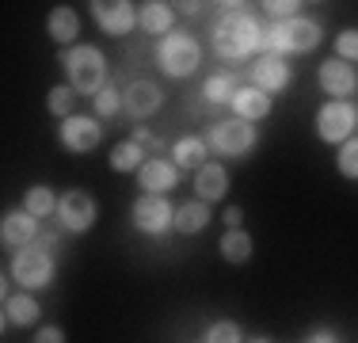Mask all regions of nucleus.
Returning <instances> with one entry per match:
<instances>
[{"label":"nucleus","mask_w":358,"mask_h":343,"mask_svg":"<svg viewBox=\"0 0 358 343\" xmlns=\"http://www.w3.org/2000/svg\"><path fill=\"white\" fill-rule=\"evenodd\" d=\"M320 88L328 92V96L336 99H347L358 92V73L351 69V62H339V57H328V62L320 65Z\"/></svg>","instance_id":"obj_12"},{"label":"nucleus","mask_w":358,"mask_h":343,"mask_svg":"<svg viewBox=\"0 0 358 343\" xmlns=\"http://www.w3.org/2000/svg\"><path fill=\"white\" fill-rule=\"evenodd\" d=\"M210 225V202H183V206H176V233H187V237H194V233H202V229Z\"/></svg>","instance_id":"obj_21"},{"label":"nucleus","mask_w":358,"mask_h":343,"mask_svg":"<svg viewBox=\"0 0 358 343\" xmlns=\"http://www.w3.org/2000/svg\"><path fill=\"white\" fill-rule=\"evenodd\" d=\"M206 343H244V332L233 321H214L206 328Z\"/></svg>","instance_id":"obj_29"},{"label":"nucleus","mask_w":358,"mask_h":343,"mask_svg":"<svg viewBox=\"0 0 358 343\" xmlns=\"http://www.w3.org/2000/svg\"><path fill=\"white\" fill-rule=\"evenodd\" d=\"M301 4H294V0H267V12L275 15V20H294V12Z\"/></svg>","instance_id":"obj_33"},{"label":"nucleus","mask_w":358,"mask_h":343,"mask_svg":"<svg viewBox=\"0 0 358 343\" xmlns=\"http://www.w3.org/2000/svg\"><path fill=\"white\" fill-rule=\"evenodd\" d=\"M157 62H160V69H164L168 76H191L194 69H199V62H202V50H199V42H194L191 34L172 31V34L160 38Z\"/></svg>","instance_id":"obj_5"},{"label":"nucleus","mask_w":358,"mask_h":343,"mask_svg":"<svg viewBox=\"0 0 358 343\" xmlns=\"http://www.w3.org/2000/svg\"><path fill=\"white\" fill-rule=\"evenodd\" d=\"M134 225L141 229V233H168V229L176 225V210L172 202L164 199V195H141L138 202H134Z\"/></svg>","instance_id":"obj_8"},{"label":"nucleus","mask_w":358,"mask_h":343,"mask_svg":"<svg viewBox=\"0 0 358 343\" xmlns=\"http://www.w3.org/2000/svg\"><path fill=\"white\" fill-rule=\"evenodd\" d=\"M241 221H244V210H241V206H229V210H225V225L229 229H241Z\"/></svg>","instance_id":"obj_35"},{"label":"nucleus","mask_w":358,"mask_h":343,"mask_svg":"<svg viewBox=\"0 0 358 343\" xmlns=\"http://www.w3.org/2000/svg\"><path fill=\"white\" fill-rule=\"evenodd\" d=\"M172 4H164V0H149L138 8V27L149 34H172Z\"/></svg>","instance_id":"obj_20"},{"label":"nucleus","mask_w":358,"mask_h":343,"mask_svg":"<svg viewBox=\"0 0 358 343\" xmlns=\"http://www.w3.org/2000/svg\"><path fill=\"white\" fill-rule=\"evenodd\" d=\"M62 65L69 73L76 96H99L107 88V57L99 46H73L62 54Z\"/></svg>","instance_id":"obj_2"},{"label":"nucleus","mask_w":358,"mask_h":343,"mask_svg":"<svg viewBox=\"0 0 358 343\" xmlns=\"http://www.w3.org/2000/svg\"><path fill=\"white\" fill-rule=\"evenodd\" d=\"M57 137H62V145L69 153H92L99 141H103V126H99V118L73 115V118H65V122H62Z\"/></svg>","instance_id":"obj_11"},{"label":"nucleus","mask_w":358,"mask_h":343,"mask_svg":"<svg viewBox=\"0 0 358 343\" xmlns=\"http://www.w3.org/2000/svg\"><path fill=\"white\" fill-rule=\"evenodd\" d=\"M210 149L221 153V157H244V153L255 149V126L244 122V118L217 122L214 130H210Z\"/></svg>","instance_id":"obj_7"},{"label":"nucleus","mask_w":358,"mask_h":343,"mask_svg":"<svg viewBox=\"0 0 358 343\" xmlns=\"http://www.w3.org/2000/svg\"><path fill=\"white\" fill-rule=\"evenodd\" d=\"M309 343H339V340H336V332H331V328H317L309 336Z\"/></svg>","instance_id":"obj_36"},{"label":"nucleus","mask_w":358,"mask_h":343,"mask_svg":"<svg viewBox=\"0 0 358 343\" xmlns=\"http://www.w3.org/2000/svg\"><path fill=\"white\" fill-rule=\"evenodd\" d=\"M35 343H65V332H62V328H54V324H50V328H38Z\"/></svg>","instance_id":"obj_34"},{"label":"nucleus","mask_w":358,"mask_h":343,"mask_svg":"<svg viewBox=\"0 0 358 343\" xmlns=\"http://www.w3.org/2000/svg\"><path fill=\"white\" fill-rule=\"evenodd\" d=\"M248 343H271V340H263V336H255V340H248Z\"/></svg>","instance_id":"obj_37"},{"label":"nucleus","mask_w":358,"mask_h":343,"mask_svg":"<svg viewBox=\"0 0 358 343\" xmlns=\"http://www.w3.org/2000/svg\"><path fill=\"white\" fill-rule=\"evenodd\" d=\"M46 107H50V115H57L62 122H65V118H73V107H76V88H73V84H57V88H50Z\"/></svg>","instance_id":"obj_27"},{"label":"nucleus","mask_w":358,"mask_h":343,"mask_svg":"<svg viewBox=\"0 0 358 343\" xmlns=\"http://www.w3.org/2000/svg\"><path fill=\"white\" fill-rule=\"evenodd\" d=\"M217 248L229 263H248L252 260V237L244 233V229H225V237H221Z\"/></svg>","instance_id":"obj_25"},{"label":"nucleus","mask_w":358,"mask_h":343,"mask_svg":"<svg viewBox=\"0 0 358 343\" xmlns=\"http://www.w3.org/2000/svg\"><path fill=\"white\" fill-rule=\"evenodd\" d=\"M336 57H339V62H358V31L355 27L343 31L336 38Z\"/></svg>","instance_id":"obj_31"},{"label":"nucleus","mask_w":358,"mask_h":343,"mask_svg":"<svg viewBox=\"0 0 358 343\" xmlns=\"http://www.w3.org/2000/svg\"><path fill=\"white\" fill-rule=\"evenodd\" d=\"M172 157H176V168H194L199 172V168H206V141H202V137H179Z\"/></svg>","instance_id":"obj_23"},{"label":"nucleus","mask_w":358,"mask_h":343,"mask_svg":"<svg viewBox=\"0 0 358 343\" xmlns=\"http://www.w3.org/2000/svg\"><path fill=\"white\" fill-rule=\"evenodd\" d=\"M0 237H4V244H12V248H27V244H35V240H38V218H31L27 210H12V214H4Z\"/></svg>","instance_id":"obj_16"},{"label":"nucleus","mask_w":358,"mask_h":343,"mask_svg":"<svg viewBox=\"0 0 358 343\" xmlns=\"http://www.w3.org/2000/svg\"><path fill=\"white\" fill-rule=\"evenodd\" d=\"M202 96H206L210 103H233L236 96V80L229 73H217V76H210L206 84H202Z\"/></svg>","instance_id":"obj_28"},{"label":"nucleus","mask_w":358,"mask_h":343,"mask_svg":"<svg viewBox=\"0 0 358 343\" xmlns=\"http://www.w3.org/2000/svg\"><path fill=\"white\" fill-rule=\"evenodd\" d=\"M263 46H267V54H275V57L309 54V50L320 46V23L301 20V15H294V20H275L267 31H263Z\"/></svg>","instance_id":"obj_3"},{"label":"nucleus","mask_w":358,"mask_h":343,"mask_svg":"<svg viewBox=\"0 0 358 343\" xmlns=\"http://www.w3.org/2000/svg\"><path fill=\"white\" fill-rule=\"evenodd\" d=\"M233 111H236V118H244V122H259V118L271 115V99H267V92H259L255 84L252 88H236Z\"/></svg>","instance_id":"obj_18"},{"label":"nucleus","mask_w":358,"mask_h":343,"mask_svg":"<svg viewBox=\"0 0 358 343\" xmlns=\"http://www.w3.org/2000/svg\"><path fill=\"white\" fill-rule=\"evenodd\" d=\"M12 279L20 282L23 290H42L50 286V279H54V255H50V240H35V244L20 248V252L12 255Z\"/></svg>","instance_id":"obj_4"},{"label":"nucleus","mask_w":358,"mask_h":343,"mask_svg":"<svg viewBox=\"0 0 358 343\" xmlns=\"http://www.w3.org/2000/svg\"><path fill=\"white\" fill-rule=\"evenodd\" d=\"M110 168L115 172H141L145 168V149L138 141H118L115 149H110Z\"/></svg>","instance_id":"obj_24"},{"label":"nucleus","mask_w":358,"mask_h":343,"mask_svg":"<svg viewBox=\"0 0 358 343\" xmlns=\"http://www.w3.org/2000/svg\"><path fill=\"white\" fill-rule=\"evenodd\" d=\"M118 107H122V92H115V88H110V84H107V88H103V92H99V96H96V115L110 118V115H115Z\"/></svg>","instance_id":"obj_32"},{"label":"nucleus","mask_w":358,"mask_h":343,"mask_svg":"<svg viewBox=\"0 0 358 343\" xmlns=\"http://www.w3.org/2000/svg\"><path fill=\"white\" fill-rule=\"evenodd\" d=\"M229 191V172L221 164H206L194 172V195H199V202H217L225 199Z\"/></svg>","instance_id":"obj_17"},{"label":"nucleus","mask_w":358,"mask_h":343,"mask_svg":"<svg viewBox=\"0 0 358 343\" xmlns=\"http://www.w3.org/2000/svg\"><path fill=\"white\" fill-rule=\"evenodd\" d=\"M46 31H50V38L54 42H62V46H69V42L80 34V15L73 12V8H54L50 12V20H46Z\"/></svg>","instance_id":"obj_22"},{"label":"nucleus","mask_w":358,"mask_h":343,"mask_svg":"<svg viewBox=\"0 0 358 343\" xmlns=\"http://www.w3.org/2000/svg\"><path fill=\"white\" fill-rule=\"evenodd\" d=\"M259 46H263V31L248 12H225L214 23V50L225 62H241Z\"/></svg>","instance_id":"obj_1"},{"label":"nucleus","mask_w":358,"mask_h":343,"mask_svg":"<svg viewBox=\"0 0 358 343\" xmlns=\"http://www.w3.org/2000/svg\"><path fill=\"white\" fill-rule=\"evenodd\" d=\"M160 88L157 84H149V80H134L130 88L122 92V107H126V115H134V118H149V115H157L160 111Z\"/></svg>","instance_id":"obj_13"},{"label":"nucleus","mask_w":358,"mask_h":343,"mask_svg":"<svg viewBox=\"0 0 358 343\" xmlns=\"http://www.w3.org/2000/svg\"><path fill=\"white\" fill-rule=\"evenodd\" d=\"M38 302L31 294H12V298H4V324L8 328H27V324H35L38 321Z\"/></svg>","instance_id":"obj_19"},{"label":"nucleus","mask_w":358,"mask_h":343,"mask_svg":"<svg viewBox=\"0 0 358 343\" xmlns=\"http://www.w3.org/2000/svg\"><path fill=\"white\" fill-rule=\"evenodd\" d=\"M57 202L62 199H54L50 187H31V191L23 195V210H27L31 218H50V214L57 210Z\"/></svg>","instance_id":"obj_26"},{"label":"nucleus","mask_w":358,"mask_h":343,"mask_svg":"<svg viewBox=\"0 0 358 343\" xmlns=\"http://www.w3.org/2000/svg\"><path fill=\"white\" fill-rule=\"evenodd\" d=\"M252 80H255V88L259 92H282L286 84H289V65L282 62V57H275V54H263L259 62L252 65Z\"/></svg>","instance_id":"obj_14"},{"label":"nucleus","mask_w":358,"mask_h":343,"mask_svg":"<svg viewBox=\"0 0 358 343\" xmlns=\"http://www.w3.org/2000/svg\"><path fill=\"white\" fill-rule=\"evenodd\" d=\"M355 126H358V111H355L347 99L324 103L320 115H317V137H320V141H328V145L351 141V130H355Z\"/></svg>","instance_id":"obj_6"},{"label":"nucleus","mask_w":358,"mask_h":343,"mask_svg":"<svg viewBox=\"0 0 358 343\" xmlns=\"http://www.w3.org/2000/svg\"><path fill=\"white\" fill-rule=\"evenodd\" d=\"M339 176L343 179H358V137L339 145Z\"/></svg>","instance_id":"obj_30"},{"label":"nucleus","mask_w":358,"mask_h":343,"mask_svg":"<svg viewBox=\"0 0 358 343\" xmlns=\"http://www.w3.org/2000/svg\"><path fill=\"white\" fill-rule=\"evenodd\" d=\"M138 183L145 195H164L179 183V168L172 160H145V168L138 172Z\"/></svg>","instance_id":"obj_15"},{"label":"nucleus","mask_w":358,"mask_h":343,"mask_svg":"<svg viewBox=\"0 0 358 343\" xmlns=\"http://www.w3.org/2000/svg\"><path fill=\"white\" fill-rule=\"evenodd\" d=\"M96 214H99V206L88 191H65L62 202H57V221L69 233H88L96 225Z\"/></svg>","instance_id":"obj_9"},{"label":"nucleus","mask_w":358,"mask_h":343,"mask_svg":"<svg viewBox=\"0 0 358 343\" xmlns=\"http://www.w3.org/2000/svg\"><path fill=\"white\" fill-rule=\"evenodd\" d=\"M92 20L107 34H130L138 27V8L130 0H96L92 4Z\"/></svg>","instance_id":"obj_10"}]
</instances>
